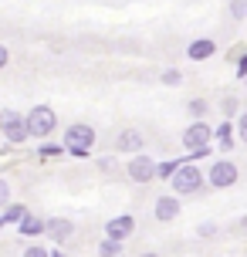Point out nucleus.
Instances as JSON below:
<instances>
[{"instance_id": "7", "label": "nucleus", "mask_w": 247, "mask_h": 257, "mask_svg": "<svg viewBox=\"0 0 247 257\" xmlns=\"http://www.w3.org/2000/svg\"><path fill=\"white\" fill-rule=\"evenodd\" d=\"M95 139H98V132L88 122H71L65 128V149H91Z\"/></svg>"}, {"instance_id": "16", "label": "nucleus", "mask_w": 247, "mask_h": 257, "mask_svg": "<svg viewBox=\"0 0 247 257\" xmlns=\"http://www.w3.org/2000/svg\"><path fill=\"white\" fill-rule=\"evenodd\" d=\"M61 156H68L65 153V142H48V139H44L38 146V159H41V163H48V159H61Z\"/></svg>"}, {"instance_id": "6", "label": "nucleus", "mask_w": 247, "mask_h": 257, "mask_svg": "<svg viewBox=\"0 0 247 257\" xmlns=\"http://www.w3.org/2000/svg\"><path fill=\"white\" fill-rule=\"evenodd\" d=\"M126 176H129V183H153V180H156V159L146 156V153L129 156V163H126Z\"/></svg>"}, {"instance_id": "8", "label": "nucleus", "mask_w": 247, "mask_h": 257, "mask_svg": "<svg viewBox=\"0 0 247 257\" xmlns=\"http://www.w3.org/2000/svg\"><path fill=\"white\" fill-rule=\"evenodd\" d=\"M132 233H136V217L132 213H118V217L105 220V237H112V240H129Z\"/></svg>"}, {"instance_id": "30", "label": "nucleus", "mask_w": 247, "mask_h": 257, "mask_svg": "<svg viewBox=\"0 0 247 257\" xmlns=\"http://www.w3.org/2000/svg\"><path fill=\"white\" fill-rule=\"evenodd\" d=\"M11 64V51H7V44H0V71Z\"/></svg>"}, {"instance_id": "32", "label": "nucleus", "mask_w": 247, "mask_h": 257, "mask_svg": "<svg viewBox=\"0 0 247 257\" xmlns=\"http://www.w3.org/2000/svg\"><path fill=\"white\" fill-rule=\"evenodd\" d=\"M51 257H65V250L61 247H51Z\"/></svg>"}, {"instance_id": "33", "label": "nucleus", "mask_w": 247, "mask_h": 257, "mask_svg": "<svg viewBox=\"0 0 247 257\" xmlns=\"http://www.w3.org/2000/svg\"><path fill=\"white\" fill-rule=\"evenodd\" d=\"M139 257H163V254H156V250H146V254H139Z\"/></svg>"}, {"instance_id": "31", "label": "nucleus", "mask_w": 247, "mask_h": 257, "mask_svg": "<svg viewBox=\"0 0 247 257\" xmlns=\"http://www.w3.org/2000/svg\"><path fill=\"white\" fill-rule=\"evenodd\" d=\"M98 169H102V173H112V169H115V159H98Z\"/></svg>"}, {"instance_id": "9", "label": "nucleus", "mask_w": 247, "mask_h": 257, "mask_svg": "<svg viewBox=\"0 0 247 257\" xmlns=\"http://www.w3.org/2000/svg\"><path fill=\"white\" fill-rule=\"evenodd\" d=\"M180 210H183L180 196H176V193H166V196H156V203H153V217H156L159 223H173V220L180 217Z\"/></svg>"}, {"instance_id": "3", "label": "nucleus", "mask_w": 247, "mask_h": 257, "mask_svg": "<svg viewBox=\"0 0 247 257\" xmlns=\"http://www.w3.org/2000/svg\"><path fill=\"white\" fill-rule=\"evenodd\" d=\"M54 128H58V112H54L51 105H34L31 112H27V132H31V139H51Z\"/></svg>"}, {"instance_id": "14", "label": "nucleus", "mask_w": 247, "mask_h": 257, "mask_svg": "<svg viewBox=\"0 0 247 257\" xmlns=\"http://www.w3.org/2000/svg\"><path fill=\"white\" fill-rule=\"evenodd\" d=\"M27 213H31V210H27L24 203H7L4 210H0V230H4V227H11V223L17 227V223H21Z\"/></svg>"}, {"instance_id": "15", "label": "nucleus", "mask_w": 247, "mask_h": 257, "mask_svg": "<svg viewBox=\"0 0 247 257\" xmlns=\"http://www.w3.org/2000/svg\"><path fill=\"white\" fill-rule=\"evenodd\" d=\"M41 233H44V217H38V213H27L17 223V237H41Z\"/></svg>"}, {"instance_id": "27", "label": "nucleus", "mask_w": 247, "mask_h": 257, "mask_svg": "<svg viewBox=\"0 0 247 257\" xmlns=\"http://www.w3.org/2000/svg\"><path fill=\"white\" fill-rule=\"evenodd\" d=\"M213 233H217V223H213V220H207V223H200V227H196V237H203V240L213 237Z\"/></svg>"}, {"instance_id": "4", "label": "nucleus", "mask_w": 247, "mask_h": 257, "mask_svg": "<svg viewBox=\"0 0 247 257\" xmlns=\"http://www.w3.org/2000/svg\"><path fill=\"white\" fill-rule=\"evenodd\" d=\"M203 173H207V186H213V190H230V186L240 180L237 163H234V159H227V156H223V159H213Z\"/></svg>"}, {"instance_id": "23", "label": "nucleus", "mask_w": 247, "mask_h": 257, "mask_svg": "<svg viewBox=\"0 0 247 257\" xmlns=\"http://www.w3.org/2000/svg\"><path fill=\"white\" fill-rule=\"evenodd\" d=\"M234 132H237V142H244V146H247V108L234 118Z\"/></svg>"}, {"instance_id": "18", "label": "nucleus", "mask_w": 247, "mask_h": 257, "mask_svg": "<svg viewBox=\"0 0 247 257\" xmlns=\"http://www.w3.org/2000/svg\"><path fill=\"white\" fill-rule=\"evenodd\" d=\"M240 112H244V108H240V98H237V95H223V102H220V115H223V118H237Z\"/></svg>"}, {"instance_id": "2", "label": "nucleus", "mask_w": 247, "mask_h": 257, "mask_svg": "<svg viewBox=\"0 0 247 257\" xmlns=\"http://www.w3.org/2000/svg\"><path fill=\"white\" fill-rule=\"evenodd\" d=\"M0 136L7 146H24L31 139L27 132V115H21L17 108H0Z\"/></svg>"}, {"instance_id": "26", "label": "nucleus", "mask_w": 247, "mask_h": 257, "mask_svg": "<svg viewBox=\"0 0 247 257\" xmlns=\"http://www.w3.org/2000/svg\"><path fill=\"white\" fill-rule=\"evenodd\" d=\"M21 257H51V250L41 247V244H31V247H24V254H21Z\"/></svg>"}, {"instance_id": "5", "label": "nucleus", "mask_w": 247, "mask_h": 257, "mask_svg": "<svg viewBox=\"0 0 247 257\" xmlns=\"http://www.w3.org/2000/svg\"><path fill=\"white\" fill-rule=\"evenodd\" d=\"M180 142H183L186 153H193V149H200V146H213V125H210L207 118H193L190 125L183 128Z\"/></svg>"}, {"instance_id": "29", "label": "nucleus", "mask_w": 247, "mask_h": 257, "mask_svg": "<svg viewBox=\"0 0 247 257\" xmlns=\"http://www.w3.org/2000/svg\"><path fill=\"white\" fill-rule=\"evenodd\" d=\"M71 159H91V149H65Z\"/></svg>"}, {"instance_id": "24", "label": "nucleus", "mask_w": 247, "mask_h": 257, "mask_svg": "<svg viewBox=\"0 0 247 257\" xmlns=\"http://www.w3.org/2000/svg\"><path fill=\"white\" fill-rule=\"evenodd\" d=\"M213 156V146H200V149H193V153H186V163H203V159H210Z\"/></svg>"}, {"instance_id": "28", "label": "nucleus", "mask_w": 247, "mask_h": 257, "mask_svg": "<svg viewBox=\"0 0 247 257\" xmlns=\"http://www.w3.org/2000/svg\"><path fill=\"white\" fill-rule=\"evenodd\" d=\"M237 78H240V81H247V51L237 58Z\"/></svg>"}, {"instance_id": "10", "label": "nucleus", "mask_w": 247, "mask_h": 257, "mask_svg": "<svg viewBox=\"0 0 247 257\" xmlns=\"http://www.w3.org/2000/svg\"><path fill=\"white\" fill-rule=\"evenodd\" d=\"M44 233H48L51 244H65V240L75 237V223H71L68 217H48L44 220Z\"/></svg>"}, {"instance_id": "13", "label": "nucleus", "mask_w": 247, "mask_h": 257, "mask_svg": "<svg viewBox=\"0 0 247 257\" xmlns=\"http://www.w3.org/2000/svg\"><path fill=\"white\" fill-rule=\"evenodd\" d=\"M213 54H217V41L213 38H193L186 44V58L190 61H210Z\"/></svg>"}, {"instance_id": "12", "label": "nucleus", "mask_w": 247, "mask_h": 257, "mask_svg": "<svg viewBox=\"0 0 247 257\" xmlns=\"http://www.w3.org/2000/svg\"><path fill=\"white\" fill-rule=\"evenodd\" d=\"M213 146L220 149L223 156L237 146V132H234V118H223L220 125H213Z\"/></svg>"}, {"instance_id": "25", "label": "nucleus", "mask_w": 247, "mask_h": 257, "mask_svg": "<svg viewBox=\"0 0 247 257\" xmlns=\"http://www.w3.org/2000/svg\"><path fill=\"white\" fill-rule=\"evenodd\" d=\"M11 203V180L7 176H0V210Z\"/></svg>"}, {"instance_id": "22", "label": "nucleus", "mask_w": 247, "mask_h": 257, "mask_svg": "<svg viewBox=\"0 0 247 257\" xmlns=\"http://www.w3.org/2000/svg\"><path fill=\"white\" fill-rule=\"evenodd\" d=\"M227 11H230L234 21H247V0H230V4H227Z\"/></svg>"}, {"instance_id": "17", "label": "nucleus", "mask_w": 247, "mask_h": 257, "mask_svg": "<svg viewBox=\"0 0 247 257\" xmlns=\"http://www.w3.org/2000/svg\"><path fill=\"white\" fill-rule=\"evenodd\" d=\"M183 166V156L180 159H163V163H156V180H163V183H169L173 180V173Z\"/></svg>"}, {"instance_id": "19", "label": "nucleus", "mask_w": 247, "mask_h": 257, "mask_svg": "<svg viewBox=\"0 0 247 257\" xmlns=\"http://www.w3.org/2000/svg\"><path fill=\"white\" fill-rule=\"evenodd\" d=\"M186 112H190V118H207L210 102L207 98H190V102H186Z\"/></svg>"}, {"instance_id": "21", "label": "nucleus", "mask_w": 247, "mask_h": 257, "mask_svg": "<svg viewBox=\"0 0 247 257\" xmlns=\"http://www.w3.org/2000/svg\"><path fill=\"white\" fill-rule=\"evenodd\" d=\"M159 81H163L166 88H180V85H183V71H180V68H166V71L159 75Z\"/></svg>"}, {"instance_id": "11", "label": "nucleus", "mask_w": 247, "mask_h": 257, "mask_svg": "<svg viewBox=\"0 0 247 257\" xmlns=\"http://www.w3.org/2000/svg\"><path fill=\"white\" fill-rule=\"evenodd\" d=\"M143 146H146V136L139 132V128H122V132L115 136V153H122V156L143 153Z\"/></svg>"}, {"instance_id": "1", "label": "nucleus", "mask_w": 247, "mask_h": 257, "mask_svg": "<svg viewBox=\"0 0 247 257\" xmlns=\"http://www.w3.org/2000/svg\"><path fill=\"white\" fill-rule=\"evenodd\" d=\"M207 186V173L196 166V163H186V156H183V166L173 173V180H169V190L176 193V196H196V193Z\"/></svg>"}, {"instance_id": "20", "label": "nucleus", "mask_w": 247, "mask_h": 257, "mask_svg": "<svg viewBox=\"0 0 247 257\" xmlns=\"http://www.w3.org/2000/svg\"><path fill=\"white\" fill-rule=\"evenodd\" d=\"M98 257H122V240H112V237H105L102 244H98Z\"/></svg>"}]
</instances>
